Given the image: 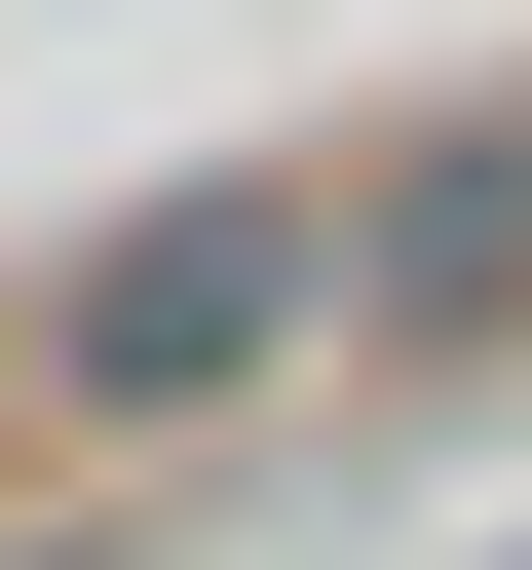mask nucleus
Masks as SVG:
<instances>
[{
  "label": "nucleus",
  "instance_id": "1",
  "mask_svg": "<svg viewBox=\"0 0 532 570\" xmlns=\"http://www.w3.org/2000/svg\"><path fill=\"white\" fill-rule=\"evenodd\" d=\"M343 343V228L305 190H152V228H77V305H39V419H228V381H305Z\"/></svg>",
  "mask_w": 532,
  "mask_h": 570
},
{
  "label": "nucleus",
  "instance_id": "2",
  "mask_svg": "<svg viewBox=\"0 0 532 570\" xmlns=\"http://www.w3.org/2000/svg\"><path fill=\"white\" fill-rule=\"evenodd\" d=\"M305 228H343V343H494V305H532V115H418V153L305 190Z\"/></svg>",
  "mask_w": 532,
  "mask_h": 570
}]
</instances>
